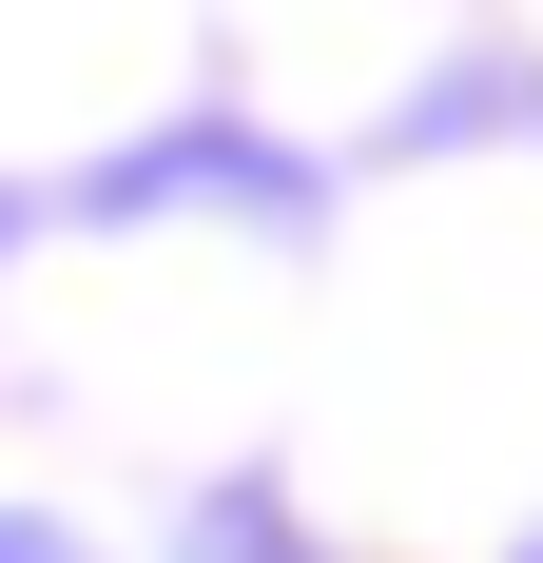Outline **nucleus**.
Segmentation results:
<instances>
[{
	"label": "nucleus",
	"instance_id": "1",
	"mask_svg": "<svg viewBox=\"0 0 543 563\" xmlns=\"http://www.w3.org/2000/svg\"><path fill=\"white\" fill-rule=\"evenodd\" d=\"M156 195H253L272 233H311V156H272V136H233V117H195V136H156V156H117L78 214H156Z\"/></svg>",
	"mask_w": 543,
	"mask_h": 563
},
{
	"label": "nucleus",
	"instance_id": "4",
	"mask_svg": "<svg viewBox=\"0 0 543 563\" xmlns=\"http://www.w3.org/2000/svg\"><path fill=\"white\" fill-rule=\"evenodd\" d=\"M0 233H20V214H0Z\"/></svg>",
	"mask_w": 543,
	"mask_h": 563
},
{
	"label": "nucleus",
	"instance_id": "3",
	"mask_svg": "<svg viewBox=\"0 0 543 563\" xmlns=\"http://www.w3.org/2000/svg\"><path fill=\"white\" fill-rule=\"evenodd\" d=\"M0 563H78V544H58V525H0Z\"/></svg>",
	"mask_w": 543,
	"mask_h": 563
},
{
	"label": "nucleus",
	"instance_id": "2",
	"mask_svg": "<svg viewBox=\"0 0 543 563\" xmlns=\"http://www.w3.org/2000/svg\"><path fill=\"white\" fill-rule=\"evenodd\" d=\"M195 563H330V544L272 506V486H214V506H195Z\"/></svg>",
	"mask_w": 543,
	"mask_h": 563
}]
</instances>
